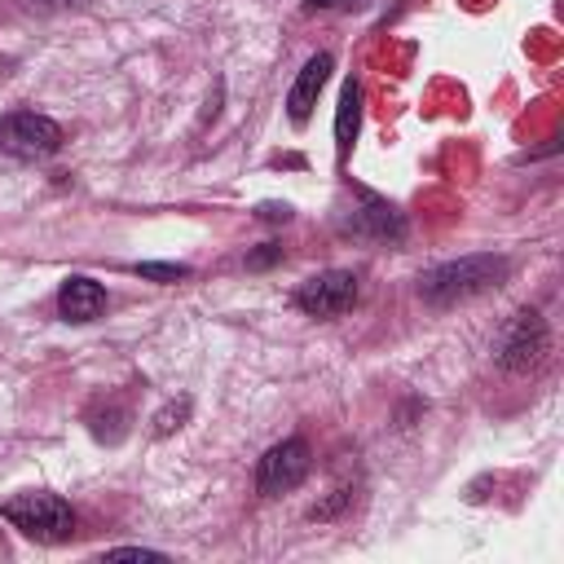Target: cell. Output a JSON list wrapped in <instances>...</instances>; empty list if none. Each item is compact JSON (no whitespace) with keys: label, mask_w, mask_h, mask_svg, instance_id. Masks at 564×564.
Segmentation results:
<instances>
[{"label":"cell","mask_w":564,"mask_h":564,"mask_svg":"<svg viewBox=\"0 0 564 564\" xmlns=\"http://www.w3.org/2000/svg\"><path fill=\"white\" fill-rule=\"evenodd\" d=\"M507 273H511L507 256H463V260L427 269L419 278V295L432 308H449V304H463V300H476V295L494 291Z\"/></svg>","instance_id":"obj_1"},{"label":"cell","mask_w":564,"mask_h":564,"mask_svg":"<svg viewBox=\"0 0 564 564\" xmlns=\"http://www.w3.org/2000/svg\"><path fill=\"white\" fill-rule=\"evenodd\" d=\"M0 516L35 542H62L75 529V516L57 494H13L9 502H0Z\"/></svg>","instance_id":"obj_2"},{"label":"cell","mask_w":564,"mask_h":564,"mask_svg":"<svg viewBox=\"0 0 564 564\" xmlns=\"http://www.w3.org/2000/svg\"><path fill=\"white\" fill-rule=\"evenodd\" d=\"M62 145V128L48 115L35 110H13L0 119V150L18 159H48Z\"/></svg>","instance_id":"obj_3"},{"label":"cell","mask_w":564,"mask_h":564,"mask_svg":"<svg viewBox=\"0 0 564 564\" xmlns=\"http://www.w3.org/2000/svg\"><path fill=\"white\" fill-rule=\"evenodd\" d=\"M295 304L308 313V317H339L357 304V278L348 269H326V273H313L308 282H300L295 291Z\"/></svg>","instance_id":"obj_4"},{"label":"cell","mask_w":564,"mask_h":564,"mask_svg":"<svg viewBox=\"0 0 564 564\" xmlns=\"http://www.w3.org/2000/svg\"><path fill=\"white\" fill-rule=\"evenodd\" d=\"M542 357H546V322H542L533 308H524V313H516V317H511V326L502 330L498 366H502V370L524 375V370H533Z\"/></svg>","instance_id":"obj_5"},{"label":"cell","mask_w":564,"mask_h":564,"mask_svg":"<svg viewBox=\"0 0 564 564\" xmlns=\"http://www.w3.org/2000/svg\"><path fill=\"white\" fill-rule=\"evenodd\" d=\"M308 467H313V454H308V445L300 441V436H291V441H282V445H273L264 458H260V467H256V485H260V494H286V489H295L304 476H308Z\"/></svg>","instance_id":"obj_6"},{"label":"cell","mask_w":564,"mask_h":564,"mask_svg":"<svg viewBox=\"0 0 564 564\" xmlns=\"http://www.w3.org/2000/svg\"><path fill=\"white\" fill-rule=\"evenodd\" d=\"M330 66H335L330 53H313V57L304 62V70L295 75V84H291V93H286V115H291V123H308V115H313V106H317V93H322L326 79H330Z\"/></svg>","instance_id":"obj_7"},{"label":"cell","mask_w":564,"mask_h":564,"mask_svg":"<svg viewBox=\"0 0 564 564\" xmlns=\"http://www.w3.org/2000/svg\"><path fill=\"white\" fill-rule=\"evenodd\" d=\"M57 313L66 322H93V317H101L106 313V286L93 282V278H84V273L66 278L62 291H57Z\"/></svg>","instance_id":"obj_8"},{"label":"cell","mask_w":564,"mask_h":564,"mask_svg":"<svg viewBox=\"0 0 564 564\" xmlns=\"http://www.w3.org/2000/svg\"><path fill=\"white\" fill-rule=\"evenodd\" d=\"M357 115H361V88L348 79L344 93H339V110H335V150H339V159H348V150H352Z\"/></svg>","instance_id":"obj_9"},{"label":"cell","mask_w":564,"mask_h":564,"mask_svg":"<svg viewBox=\"0 0 564 564\" xmlns=\"http://www.w3.org/2000/svg\"><path fill=\"white\" fill-rule=\"evenodd\" d=\"M132 273L154 278V282H181V278H189V264H132Z\"/></svg>","instance_id":"obj_10"},{"label":"cell","mask_w":564,"mask_h":564,"mask_svg":"<svg viewBox=\"0 0 564 564\" xmlns=\"http://www.w3.org/2000/svg\"><path fill=\"white\" fill-rule=\"evenodd\" d=\"M185 410H189V401H176V405H167L159 419H154V432L159 436H167L172 427H181V419H185Z\"/></svg>","instance_id":"obj_11"},{"label":"cell","mask_w":564,"mask_h":564,"mask_svg":"<svg viewBox=\"0 0 564 564\" xmlns=\"http://www.w3.org/2000/svg\"><path fill=\"white\" fill-rule=\"evenodd\" d=\"M101 560H163V551H145V546H115Z\"/></svg>","instance_id":"obj_12"},{"label":"cell","mask_w":564,"mask_h":564,"mask_svg":"<svg viewBox=\"0 0 564 564\" xmlns=\"http://www.w3.org/2000/svg\"><path fill=\"white\" fill-rule=\"evenodd\" d=\"M282 256V247H273V242H264V251H256V256H247V269H264V264H273Z\"/></svg>","instance_id":"obj_13"},{"label":"cell","mask_w":564,"mask_h":564,"mask_svg":"<svg viewBox=\"0 0 564 564\" xmlns=\"http://www.w3.org/2000/svg\"><path fill=\"white\" fill-rule=\"evenodd\" d=\"M260 216H264V220H286V216H291V207H286V203H282V207H278V203H264V207H260Z\"/></svg>","instance_id":"obj_14"},{"label":"cell","mask_w":564,"mask_h":564,"mask_svg":"<svg viewBox=\"0 0 564 564\" xmlns=\"http://www.w3.org/2000/svg\"><path fill=\"white\" fill-rule=\"evenodd\" d=\"M330 4H339V9H357V4H366V0H330Z\"/></svg>","instance_id":"obj_15"}]
</instances>
